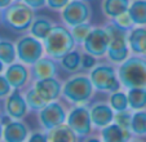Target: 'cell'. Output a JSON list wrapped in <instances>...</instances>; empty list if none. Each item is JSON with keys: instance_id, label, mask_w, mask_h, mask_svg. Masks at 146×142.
I'll return each instance as SVG.
<instances>
[{"instance_id": "obj_1", "label": "cell", "mask_w": 146, "mask_h": 142, "mask_svg": "<svg viewBox=\"0 0 146 142\" xmlns=\"http://www.w3.org/2000/svg\"><path fill=\"white\" fill-rule=\"evenodd\" d=\"M118 78L121 88L128 89H146V58L131 56L118 66Z\"/></svg>"}, {"instance_id": "obj_2", "label": "cell", "mask_w": 146, "mask_h": 142, "mask_svg": "<svg viewBox=\"0 0 146 142\" xmlns=\"http://www.w3.org/2000/svg\"><path fill=\"white\" fill-rule=\"evenodd\" d=\"M43 44H44L45 56L56 61H60L65 54L74 50L78 46L70 29L64 23L53 26L48 36L43 40Z\"/></svg>"}, {"instance_id": "obj_3", "label": "cell", "mask_w": 146, "mask_h": 142, "mask_svg": "<svg viewBox=\"0 0 146 142\" xmlns=\"http://www.w3.org/2000/svg\"><path fill=\"white\" fill-rule=\"evenodd\" d=\"M35 17V11L31 7L23 3L22 0H14L8 8L3 9L1 25L12 30L13 33H29Z\"/></svg>"}, {"instance_id": "obj_4", "label": "cell", "mask_w": 146, "mask_h": 142, "mask_svg": "<svg viewBox=\"0 0 146 142\" xmlns=\"http://www.w3.org/2000/svg\"><path fill=\"white\" fill-rule=\"evenodd\" d=\"M94 87L88 75L72 74L62 84V97L72 105H88L94 94Z\"/></svg>"}, {"instance_id": "obj_5", "label": "cell", "mask_w": 146, "mask_h": 142, "mask_svg": "<svg viewBox=\"0 0 146 142\" xmlns=\"http://www.w3.org/2000/svg\"><path fill=\"white\" fill-rule=\"evenodd\" d=\"M108 34L110 36L109 50L106 58L113 65H120L131 57V49L128 45V31H124L115 26L113 22H108L105 25Z\"/></svg>"}, {"instance_id": "obj_6", "label": "cell", "mask_w": 146, "mask_h": 142, "mask_svg": "<svg viewBox=\"0 0 146 142\" xmlns=\"http://www.w3.org/2000/svg\"><path fill=\"white\" fill-rule=\"evenodd\" d=\"M94 89L102 93H114L121 89L118 71L111 63H97L88 74Z\"/></svg>"}, {"instance_id": "obj_7", "label": "cell", "mask_w": 146, "mask_h": 142, "mask_svg": "<svg viewBox=\"0 0 146 142\" xmlns=\"http://www.w3.org/2000/svg\"><path fill=\"white\" fill-rule=\"evenodd\" d=\"M17 60L26 66H33L40 58L45 57V49L43 41L34 38L30 34H25L16 41Z\"/></svg>"}, {"instance_id": "obj_8", "label": "cell", "mask_w": 146, "mask_h": 142, "mask_svg": "<svg viewBox=\"0 0 146 142\" xmlns=\"http://www.w3.org/2000/svg\"><path fill=\"white\" fill-rule=\"evenodd\" d=\"M66 124L80 138L91 136L93 131V124L88 105H74L67 112Z\"/></svg>"}, {"instance_id": "obj_9", "label": "cell", "mask_w": 146, "mask_h": 142, "mask_svg": "<svg viewBox=\"0 0 146 142\" xmlns=\"http://www.w3.org/2000/svg\"><path fill=\"white\" fill-rule=\"evenodd\" d=\"M92 7L87 0H71L62 11L61 19L69 29L91 21Z\"/></svg>"}, {"instance_id": "obj_10", "label": "cell", "mask_w": 146, "mask_h": 142, "mask_svg": "<svg viewBox=\"0 0 146 142\" xmlns=\"http://www.w3.org/2000/svg\"><path fill=\"white\" fill-rule=\"evenodd\" d=\"M67 110L60 101H53L47 104L40 111H38V123L45 132L53 129L61 124L66 123Z\"/></svg>"}, {"instance_id": "obj_11", "label": "cell", "mask_w": 146, "mask_h": 142, "mask_svg": "<svg viewBox=\"0 0 146 142\" xmlns=\"http://www.w3.org/2000/svg\"><path fill=\"white\" fill-rule=\"evenodd\" d=\"M109 43H110V36L105 26H93L86 41L83 43L82 48L83 52L89 53L96 58H102L108 54Z\"/></svg>"}, {"instance_id": "obj_12", "label": "cell", "mask_w": 146, "mask_h": 142, "mask_svg": "<svg viewBox=\"0 0 146 142\" xmlns=\"http://www.w3.org/2000/svg\"><path fill=\"white\" fill-rule=\"evenodd\" d=\"M4 112L13 119V120H23L29 112V106L26 104L25 96L22 90L13 89V92L4 100L3 105Z\"/></svg>"}, {"instance_id": "obj_13", "label": "cell", "mask_w": 146, "mask_h": 142, "mask_svg": "<svg viewBox=\"0 0 146 142\" xmlns=\"http://www.w3.org/2000/svg\"><path fill=\"white\" fill-rule=\"evenodd\" d=\"M4 76L7 78L8 83L13 89L22 90L27 87L29 80L31 79L30 76V68L22 62H14L12 65L7 66L4 71Z\"/></svg>"}, {"instance_id": "obj_14", "label": "cell", "mask_w": 146, "mask_h": 142, "mask_svg": "<svg viewBox=\"0 0 146 142\" xmlns=\"http://www.w3.org/2000/svg\"><path fill=\"white\" fill-rule=\"evenodd\" d=\"M33 87L45 104L58 101V98L62 96V83L57 78H49V79L34 82Z\"/></svg>"}, {"instance_id": "obj_15", "label": "cell", "mask_w": 146, "mask_h": 142, "mask_svg": "<svg viewBox=\"0 0 146 142\" xmlns=\"http://www.w3.org/2000/svg\"><path fill=\"white\" fill-rule=\"evenodd\" d=\"M89 112H91V119L93 128L100 129L110 125L114 123V115L115 111L111 109L109 102H96L89 107Z\"/></svg>"}, {"instance_id": "obj_16", "label": "cell", "mask_w": 146, "mask_h": 142, "mask_svg": "<svg viewBox=\"0 0 146 142\" xmlns=\"http://www.w3.org/2000/svg\"><path fill=\"white\" fill-rule=\"evenodd\" d=\"M57 62L58 61L45 56V57L40 58L38 62H35L33 66H30V76L33 83L38 82V80L49 79V78L57 76V72H58Z\"/></svg>"}, {"instance_id": "obj_17", "label": "cell", "mask_w": 146, "mask_h": 142, "mask_svg": "<svg viewBox=\"0 0 146 142\" xmlns=\"http://www.w3.org/2000/svg\"><path fill=\"white\" fill-rule=\"evenodd\" d=\"M30 134L27 124L23 120H12L4 125L3 142H26Z\"/></svg>"}, {"instance_id": "obj_18", "label": "cell", "mask_w": 146, "mask_h": 142, "mask_svg": "<svg viewBox=\"0 0 146 142\" xmlns=\"http://www.w3.org/2000/svg\"><path fill=\"white\" fill-rule=\"evenodd\" d=\"M128 45L133 56L146 58V26H136L128 31Z\"/></svg>"}, {"instance_id": "obj_19", "label": "cell", "mask_w": 146, "mask_h": 142, "mask_svg": "<svg viewBox=\"0 0 146 142\" xmlns=\"http://www.w3.org/2000/svg\"><path fill=\"white\" fill-rule=\"evenodd\" d=\"M100 137L104 142H129L135 136L131 129L121 128L118 124L111 123L100 131Z\"/></svg>"}, {"instance_id": "obj_20", "label": "cell", "mask_w": 146, "mask_h": 142, "mask_svg": "<svg viewBox=\"0 0 146 142\" xmlns=\"http://www.w3.org/2000/svg\"><path fill=\"white\" fill-rule=\"evenodd\" d=\"M131 0H102L101 11L108 19H114L123 13H127Z\"/></svg>"}, {"instance_id": "obj_21", "label": "cell", "mask_w": 146, "mask_h": 142, "mask_svg": "<svg viewBox=\"0 0 146 142\" xmlns=\"http://www.w3.org/2000/svg\"><path fill=\"white\" fill-rule=\"evenodd\" d=\"M47 134H48L49 142H79L80 141V137L66 123L47 131Z\"/></svg>"}, {"instance_id": "obj_22", "label": "cell", "mask_w": 146, "mask_h": 142, "mask_svg": "<svg viewBox=\"0 0 146 142\" xmlns=\"http://www.w3.org/2000/svg\"><path fill=\"white\" fill-rule=\"evenodd\" d=\"M53 26H54V23H53V21L49 17L36 16L33 22V25H31V27H30V30H29V34L33 35L34 38L43 41L48 36V34L50 33Z\"/></svg>"}, {"instance_id": "obj_23", "label": "cell", "mask_w": 146, "mask_h": 142, "mask_svg": "<svg viewBox=\"0 0 146 142\" xmlns=\"http://www.w3.org/2000/svg\"><path fill=\"white\" fill-rule=\"evenodd\" d=\"M58 63L62 67V70H65L66 72L76 74L78 71L82 70V52L75 48L74 50L65 54L58 61Z\"/></svg>"}, {"instance_id": "obj_24", "label": "cell", "mask_w": 146, "mask_h": 142, "mask_svg": "<svg viewBox=\"0 0 146 142\" xmlns=\"http://www.w3.org/2000/svg\"><path fill=\"white\" fill-rule=\"evenodd\" d=\"M128 13L135 26H146V0H131Z\"/></svg>"}, {"instance_id": "obj_25", "label": "cell", "mask_w": 146, "mask_h": 142, "mask_svg": "<svg viewBox=\"0 0 146 142\" xmlns=\"http://www.w3.org/2000/svg\"><path fill=\"white\" fill-rule=\"evenodd\" d=\"M0 61L5 66L17 62V49L16 43L9 39H0Z\"/></svg>"}, {"instance_id": "obj_26", "label": "cell", "mask_w": 146, "mask_h": 142, "mask_svg": "<svg viewBox=\"0 0 146 142\" xmlns=\"http://www.w3.org/2000/svg\"><path fill=\"white\" fill-rule=\"evenodd\" d=\"M127 96L129 110L132 111L146 110V89H128Z\"/></svg>"}, {"instance_id": "obj_27", "label": "cell", "mask_w": 146, "mask_h": 142, "mask_svg": "<svg viewBox=\"0 0 146 142\" xmlns=\"http://www.w3.org/2000/svg\"><path fill=\"white\" fill-rule=\"evenodd\" d=\"M131 132L135 137H146V110L133 111Z\"/></svg>"}, {"instance_id": "obj_28", "label": "cell", "mask_w": 146, "mask_h": 142, "mask_svg": "<svg viewBox=\"0 0 146 142\" xmlns=\"http://www.w3.org/2000/svg\"><path fill=\"white\" fill-rule=\"evenodd\" d=\"M109 105L115 112L124 111V110H129V104H128V96L127 90H116L114 93H110L109 96Z\"/></svg>"}, {"instance_id": "obj_29", "label": "cell", "mask_w": 146, "mask_h": 142, "mask_svg": "<svg viewBox=\"0 0 146 142\" xmlns=\"http://www.w3.org/2000/svg\"><path fill=\"white\" fill-rule=\"evenodd\" d=\"M23 96H25V100H26V104H27L29 109L31 110V111H40L43 107L45 106V102L41 100V97L39 96L38 93H36V90L34 89V87L31 85V87L26 88V90L23 92Z\"/></svg>"}, {"instance_id": "obj_30", "label": "cell", "mask_w": 146, "mask_h": 142, "mask_svg": "<svg viewBox=\"0 0 146 142\" xmlns=\"http://www.w3.org/2000/svg\"><path fill=\"white\" fill-rule=\"evenodd\" d=\"M93 26L91 25V22H86V23H80L78 26H74V27L70 29L72 36H74L75 41H76L78 46H82L83 43L86 41L87 36L89 35V33L92 31Z\"/></svg>"}, {"instance_id": "obj_31", "label": "cell", "mask_w": 146, "mask_h": 142, "mask_svg": "<svg viewBox=\"0 0 146 142\" xmlns=\"http://www.w3.org/2000/svg\"><path fill=\"white\" fill-rule=\"evenodd\" d=\"M132 110H124V111H118L114 115V123L120 125L121 128L131 129V121H132Z\"/></svg>"}, {"instance_id": "obj_32", "label": "cell", "mask_w": 146, "mask_h": 142, "mask_svg": "<svg viewBox=\"0 0 146 142\" xmlns=\"http://www.w3.org/2000/svg\"><path fill=\"white\" fill-rule=\"evenodd\" d=\"M110 22H113L114 25L118 26L119 29H121V30H124V31H131L133 27H136L128 12H127V13L120 14V16H118L116 18L111 19Z\"/></svg>"}, {"instance_id": "obj_33", "label": "cell", "mask_w": 146, "mask_h": 142, "mask_svg": "<svg viewBox=\"0 0 146 142\" xmlns=\"http://www.w3.org/2000/svg\"><path fill=\"white\" fill-rule=\"evenodd\" d=\"M97 65V58L87 52H82V70L91 71Z\"/></svg>"}, {"instance_id": "obj_34", "label": "cell", "mask_w": 146, "mask_h": 142, "mask_svg": "<svg viewBox=\"0 0 146 142\" xmlns=\"http://www.w3.org/2000/svg\"><path fill=\"white\" fill-rule=\"evenodd\" d=\"M26 142H49V139L44 129H36V131L30 132Z\"/></svg>"}, {"instance_id": "obj_35", "label": "cell", "mask_w": 146, "mask_h": 142, "mask_svg": "<svg viewBox=\"0 0 146 142\" xmlns=\"http://www.w3.org/2000/svg\"><path fill=\"white\" fill-rule=\"evenodd\" d=\"M12 92H13V88L11 87L4 74L0 75V100H5Z\"/></svg>"}, {"instance_id": "obj_36", "label": "cell", "mask_w": 146, "mask_h": 142, "mask_svg": "<svg viewBox=\"0 0 146 142\" xmlns=\"http://www.w3.org/2000/svg\"><path fill=\"white\" fill-rule=\"evenodd\" d=\"M71 0H47V7L52 11L61 12Z\"/></svg>"}, {"instance_id": "obj_37", "label": "cell", "mask_w": 146, "mask_h": 142, "mask_svg": "<svg viewBox=\"0 0 146 142\" xmlns=\"http://www.w3.org/2000/svg\"><path fill=\"white\" fill-rule=\"evenodd\" d=\"M23 3H26L29 7L34 9V11H39V9L47 7V0H22Z\"/></svg>"}, {"instance_id": "obj_38", "label": "cell", "mask_w": 146, "mask_h": 142, "mask_svg": "<svg viewBox=\"0 0 146 142\" xmlns=\"http://www.w3.org/2000/svg\"><path fill=\"white\" fill-rule=\"evenodd\" d=\"M83 142H104L100 136H88L86 138H83Z\"/></svg>"}, {"instance_id": "obj_39", "label": "cell", "mask_w": 146, "mask_h": 142, "mask_svg": "<svg viewBox=\"0 0 146 142\" xmlns=\"http://www.w3.org/2000/svg\"><path fill=\"white\" fill-rule=\"evenodd\" d=\"M14 0H0V9H5L13 3Z\"/></svg>"}, {"instance_id": "obj_40", "label": "cell", "mask_w": 146, "mask_h": 142, "mask_svg": "<svg viewBox=\"0 0 146 142\" xmlns=\"http://www.w3.org/2000/svg\"><path fill=\"white\" fill-rule=\"evenodd\" d=\"M5 67H7V66L4 65V63L1 62V61H0V75H3V74H4V71H5Z\"/></svg>"}, {"instance_id": "obj_41", "label": "cell", "mask_w": 146, "mask_h": 142, "mask_svg": "<svg viewBox=\"0 0 146 142\" xmlns=\"http://www.w3.org/2000/svg\"><path fill=\"white\" fill-rule=\"evenodd\" d=\"M3 131H4V125L0 123V142H3Z\"/></svg>"}, {"instance_id": "obj_42", "label": "cell", "mask_w": 146, "mask_h": 142, "mask_svg": "<svg viewBox=\"0 0 146 142\" xmlns=\"http://www.w3.org/2000/svg\"><path fill=\"white\" fill-rule=\"evenodd\" d=\"M129 142H145V141H142V139H140L138 137H133L132 139H131Z\"/></svg>"}, {"instance_id": "obj_43", "label": "cell", "mask_w": 146, "mask_h": 142, "mask_svg": "<svg viewBox=\"0 0 146 142\" xmlns=\"http://www.w3.org/2000/svg\"><path fill=\"white\" fill-rule=\"evenodd\" d=\"M3 23V9H0V25Z\"/></svg>"}, {"instance_id": "obj_44", "label": "cell", "mask_w": 146, "mask_h": 142, "mask_svg": "<svg viewBox=\"0 0 146 142\" xmlns=\"http://www.w3.org/2000/svg\"><path fill=\"white\" fill-rule=\"evenodd\" d=\"M1 114H3V112H1V110H0V116H1Z\"/></svg>"}, {"instance_id": "obj_45", "label": "cell", "mask_w": 146, "mask_h": 142, "mask_svg": "<svg viewBox=\"0 0 146 142\" xmlns=\"http://www.w3.org/2000/svg\"><path fill=\"white\" fill-rule=\"evenodd\" d=\"M87 1H88V0H87Z\"/></svg>"}]
</instances>
